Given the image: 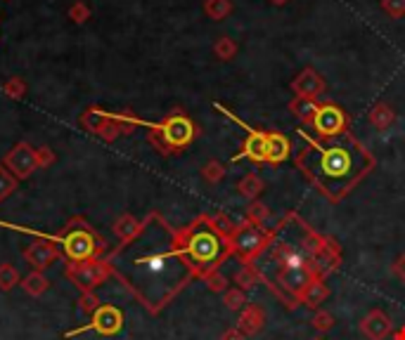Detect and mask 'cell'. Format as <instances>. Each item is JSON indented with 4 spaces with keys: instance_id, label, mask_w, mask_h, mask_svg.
Here are the masks:
<instances>
[{
    "instance_id": "cell-15",
    "label": "cell",
    "mask_w": 405,
    "mask_h": 340,
    "mask_svg": "<svg viewBox=\"0 0 405 340\" xmlns=\"http://www.w3.org/2000/svg\"><path fill=\"white\" fill-rule=\"evenodd\" d=\"M24 260L36 272H45L50 265H55L59 260V250L55 243L48 239H36L24 248Z\"/></svg>"
},
{
    "instance_id": "cell-45",
    "label": "cell",
    "mask_w": 405,
    "mask_h": 340,
    "mask_svg": "<svg viewBox=\"0 0 405 340\" xmlns=\"http://www.w3.org/2000/svg\"><path fill=\"white\" fill-rule=\"evenodd\" d=\"M268 3H273V5H285V3H289V0H268Z\"/></svg>"
},
{
    "instance_id": "cell-8",
    "label": "cell",
    "mask_w": 405,
    "mask_h": 340,
    "mask_svg": "<svg viewBox=\"0 0 405 340\" xmlns=\"http://www.w3.org/2000/svg\"><path fill=\"white\" fill-rule=\"evenodd\" d=\"M348 126H351L348 114L344 111L339 104H334V102H322L313 116V123L308 128L313 130L315 140H334V138H339V135L348 133Z\"/></svg>"
},
{
    "instance_id": "cell-18",
    "label": "cell",
    "mask_w": 405,
    "mask_h": 340,
    "mask_svg": "<svg viewBox=\"0 0 405 340\" xmlns=\"http://www.w3.org/2000/svg\"><path fill=\"white\" fill-rule=\"evenodd\" d=\"M292 156V142L285 133L280 130H268V145H266V163H285Z\"/></svg>"
},
{
    "instance_id": "cell-28",
    "label": "cell",
    "mask_w": 405,
    "mask_h": 340,
    "mask_svg": "<svg viewBox=\"0 0 405 340\" xmlns=\"http://www.w3.org/2000/svg\"><path fill=\"white\" fill-rule=\"evenodd\" d=\"M204 12H206L209 19H213V22H221V19H225L233 12V3H230V0H206V3H204Z\"/></svg>"
},
{
    "instance_id": "cell-46",
    "label": "cell",
    "mask_w": 405,
    "mask_h": 340,
    "mask_svg": "<svg viewBox=\"0 0 405 340\" xmlns=\"http://www.w3.org/2000/svg\"><path fill=\"white\" fill-rule=\"evenodd\" d=\"M315 340H320V338H315Z\"/></svg>"
},
{
    "instance_id": "cell-38",
    "label": "cell",
    "mask_w": 405,
    "mask_h": 340,
    "mask_svg": "<svg viewBox=\"0 0 405 340\" xmlns=\"http://www.w3.org/2000/svg\"><path fill=\"white\" fill-rule=\"evenodd\" d=\"M66 15H69V19H71L74 24H86L88 19L93 17V10H90V5H88L86 0H76Z\"/></svg>"
},
{
    "instance_id": "cell-2",
    "label": "cell",
    "mask_w": 405,
    "mask_h": 340,
    "mask_svg": "<svg viewBox=\"0 0 405 340\" xmlns=\"http://www.w3.org/2000/svg\"><path fill=\"white\" fill-rule=\"evenodd\" d=\"M299 135L306 140V147L296 154V168L332 203H339L344 196H348L351 189L377 166L375 154L351 133H344L334 140H315L299 128Z\"/></svg>"
},
{
    "instance_id": "cell-40",
    "label": "cell",
    "mask_w": 405,
    "mask_h": 340,
    "mask_svg": "<svg viewBox=\"0 0 405 340\" xmlns=\"http://www.w3.org/2000/svg\"><path fill=\"white\" fill-rule=\"evenodd\" d=\"M55 161H57V156H55V152H52V149H50L48 145H43V147H38V149H36V163H38V170L50 168Z\"/></svg>"
},
{
    "instance_id": "cell-13",
    "label": "cell",
    "mask_w": 405,
    "mask_h": 340,
    "mask_svg": "<svg viewBox=\"0 0 405 340\" xmlns=\"http://www.w3.org/2000/svg\"><path fill=\"white\" fill-rule=\"evenodd\" d=\"M358 329H360V333L368 340H387V338L394 336V331H396L394 329V322H391V317L384 310H380V308L370 310L368 315L360 319Z\"/></svg>"
},
{
    "instance_id": "cell-21",
    "label": "cell",
    "mask_w": 405,
    "mask_h": 340,
    "mask_svg": "<svg viewBox=\"0 0 405 340\" xmlns=\"http://www.w3.org/2000/svg\"><path fill=\"white\" fill-rule=\"evenodd\" d=\"M140 227H143V220L133 217L131 213H124L117 217V222H114V234H117L119 243H126L140 232Z\"/></svg>"
},
{
    "instance_id": "cell-7",
    "label": "cell",
    "mask_w": 405,
    "mask_h": 340,
    "mask_svg": "<svg viewBox=\"0 0 405 340\" xmlns=\"http://www.w3.org/2000/svg\"><path fill=\"white\" fill-rule=\"evenodd\" d=\"M64 274L74 286L81 289V293H90L100 284H105L107 279L114 277L112 265L107 262V257H95V260H86V262H69Z\"/></svg>"
},
{
    "instance_id": "cell-11",
    "label": "cell",
    "mask_w": 405,
    "mask_h": 340,
    "mask_svg": "<svg viewBox=\"0 0 405 340\" xmlns=\"http://www.w3.org/2000/svg\"><path fill=\"white\" fill-rule=\"evenodd\" d=\"M138 128H147V123L143 119H138L133 111H119V114H112L107 111V119L102 128H100V133L95 138L105 140V142H114L119 138H124V135H133Z\"/></svg>"
},
{
    "instance_id": "cell-33",
    "label": "cell",
    "mask_w": 405,
    "mask_h": 340,
    "mask_svg": "<svg viewBox=\"0 0 405 340\" xmlns=\"http://www.w3.org/2000/svg\"><path fill=\"white\" fill-rule=\"evenodd\" d=\"M17 185H19V180L3 166V163H0V203L8 199V196H12V192L17 189Z\"/></svg>"
},
{
    "instance_id": "cell-43",
    "label": "cell",
    "mask_w": 405,
    "mask_h": 340,
    "mask_svg": "<svg viewBox=\"0 0 405 340\" xmlns=\"http://www.w3.org/2000/svg\"><path fill=\"white\" fill-rule=\"evenodd\" d=\"M221 340H247V336L237 329V326H233V329H225L221 333Z\"/></svg>"
},
{
    "instance_id": "cell-29",
    "label": "cell",
    "mask_w": 405,
    "mask_h": 340,
    "mask_svg": "<svg viewBox=\"0 0 405 340\" xmlns=\"http://www.w3.org/2000/svg\"><path fill=\"white\" fill-rule=\"evenodd\" d=\"M247 291H242L237 286H230L223 293V305H225L230 312H242L245 310V305H247Z\"/></svg>"
},
{
    "instance_id": "cell-26",
    "label": "cell",
    "mask_w": 405,
    "mask_h": 340,
    "mask_svg": "<svg viewBox=\"0 0 405 340\" xmlns=\"http://www.w3.org/2000/svg\"><path fill=\"white\" fill-rule=\"evenodd\" d=\"M105 119H107V111L102 107H88L86 111L81 114V126H83L90 135H98L100 128L105 123Z\"/></svg>"
},
{
    "instance_id": "cell-39",
    "label": "cell",
    "mask_w": 405,
    "mask_h": 340,
    "mask_svg": "<svg viewBox=\"0 0 405 340\" xmlns=\"http://www.w3.org/2000/svg\"><path fill=\"white\" fill-rule=\"evenodd\" d=\"M100 308V298L93 293H81V298H78V310L83 312L86 317H93V312H95Z\"/></svg>"
},
{
    "instance_id": "cell-35",
    "label": "cell",
    "mask_w": 405,
    "mask_h": 340,
    "mask_svg": "<svg viewBox=\"0 0 405 340\" xmlns=\"http://www.w3.org/2000/svg\"><path fill=\"white\" fill-rule=\"evenodd\" d=\"M225 166H223L221 161H209L204 163V168H201V178H204L209 185H216V182H221L225 178Z\"/></svg>"
},
{
    "instance_id": "cell-23",
    "label": "cell",
    "mask_w": 405,
    "mask_h": 340,
    "mask_svg": "<svg viewBox=\"0 0 405 340\" xmlns=\"http://www.w3.org/2000/svg\"><path fill=\"white\" fill-rule=\"evenodd\" d=\"M368 119H370V123L377 128V130H387V128L394 126L396 114H394V109L387 104V102H377V104L370 109Z\"/></svg>"
},
{
    "instance_id": "cell-1",
    "label": "cell",
    "mask_w": 405,
    "mask_h": 340,
    "mask_svg": "<svg viewBox=\"0 0 405 340\" xmlns=\"http://www.w3.org/2000/svg\"><path fill=\"white\" fill-rule=\"evenodd\" d=\"M105 257L112 265L114 279H119L152 315L164 310L192 279H197L180 253L178 229L159 213L147 215L140 232Z\"/></svg>"
},
{
    "instance_id": "cell-36",
    "label": "cell",
    "mask_w": 405,
    "mask_h": 340,
    "mask_svg": "<svg viewBox=\"0 0 405 340\" xmlns=\"http://www.w3.org/2000/svg\"><path fill=\"white\" fill-rule=\"evenodd\" d=\"M211 222H213V227L218 229L223 236H225V239H233L237 224H235V220L230 215H228V213H216V215H211Z\"/></svg>"
},
{
    "instance_id": "cell-34",
    "label": "cell",
    "mask_w": 405,
    "mask_h": 340,
    "mask_svg": "<svg viewBox=\"0 0 405 340\" xmlns=\"http://www.w3.org/2000/svg\"><path fill=\"white\" fill-rule=\"evenodd\" d=\"M310 326H313L318 333H327V331H332V326H334V315L332 312H327V310H315L313 312V317H310Z\"/></svg>"
},
{
    "instance_id": "cell-14",
    "label": "cell",
    "mask_w": 405,
    "mask_h": 340,
    "mask_svg": "<svg viewBox=\"0 0 405 340\" xmlns=\"http://www.w3.org/2000/svg\"><path fill=\"white\" fill-rule=\"evenodd\" d=\"M339 267H341V246L332 239V236H325V243H322V248L313 257L315 277L327 279Z\"/></svg>"
},
{
    "instance_id": "cell-37",
    "label": "cell",
    "mask_w": 405,
    "mask_h": 340,
    "mask_svg": "<svg viewBox=\"0 0 405 340\" xmlns=\"http://www.w3.org/2000/svg\"><path fill=\"white\" fill-rule=\"evenodd\" d=\"M204 284H206V289L211 291V293H225L228 289H230V281H228V277L223 274V272H211V274H206L204 277Z\"/></svg>"
},
{
    "instance_id": "cell-9",
    "label": "cell",
    "mask_w": 405,
    "mask_h": 340,
    "mask_svg": "<svg viewBox=\"0 0 405 340\" xmlns=\"http://www.w3.org/2000/svg\"><path fill=\"white\" fill-rule=\"evenodd\" d=\"M124 312H121L117 305H100V308L93 312L90 322L81 329H74V331H66V338H76L81 333H88V331H95L98 336H117V333L124 329Z\"/></svg>"
},
{
    "instance_id": "cell-4",
    "label": "cell",
    "mask_w": 405,
    "mask_h": 340,
    "mask_svg": "<svg viewBox=\"0 0 405 340\" xmlns=\"http://www.w3.org/2000/svg\"><path fill=\"white\" fill-rule=\"evenodd\" d=\"M199 135L194 121L183 109H173L157 123H147V142L157 149L161 156H175L187 149Z\"/></svg>"
},
{
    "instance_id": "cell-19",
    "label": "cell",
    "mask_w": 405,
    "mask_h": 340,
    "mask_svg": "<svg viewBox=\"0 0 405 340\" xmlns=\"http://www.w3.org/2000/svg\"><path fill=\"white\" fill-rule=\"evenodd\" d=\"M327 298H329L327 279L315 277L313 281H310L308 286L301 291L299 305H303V308H308V310H313V312H315V310H320V308H322V303H327Z\"/></svg>"
},
{
    "instance_id": "cell-31",
    "label": "cell",
    "mask_w": 405,
    "mask_h": 340,
    "mask_svg": "<svg viewBox=\"0 0 405 340\" xmlns=\"http://www.w3.org/2000/svg\"><path fill=\"white\" fill-rule=\"evenodd\" d=\"M268 217H270V208L266 206V203H261V201H252V203H249L247 217H245L247 222H254V224H261V227H266Z\"/></svg>"
},
{
    "instance_id": "cell-3",
    "label": "cell",
    "mask_w": 405,
    "mask_h": 340,
    "mask_svg": "<svg viewBox=\"0 0 405 340\" xmlns=\"http://www.w3.org/2000/svg\"><path fill=\"white\" fill-rule=\"evenodd\" d=\"M178 243L180 253H183L197 279H204L211 272H218L221 265L233 255L230 239H225L213 227L211 215L206 213L197 215L187 227L178 229Z\"/></svg>"
},
{
    "instance_id": "cell-27",
    "label": "cell",
    "mask_w": 405,
    "mask_h": 340,
    "mask_svg": "<svg viewBox=\"0 0 405 340\" xmlns=\"http://www.w3.org/2000/svg\"><path fill=\"white\" fill-rule=\"evenodd\" d=\"M19 284H22V277H19V272L17 267L12 262H3L0 265V291H12V289H17Z\"/></svg>"
},
{
    "instance_id": "cell-30",
    "label": "cell",
    "mask_w": 405,
    "mask_h": 340,
    "mask_svg": "<svg viewBox=\"0 0 405 340\" xmlns=\"http://www.w3.org/2000/svg\"><path fill=\"white\" fill-rule=\"evenodd\" d=\"M26 92H29V85H26V80L22 76H10L3 83V95L10 99H24Z\"/></svg>"
},
{
    "instance_id": "cell-32",
    "label": "cell",
    "mask_w": 405,
    "mask_h": 340,
    "mask_svg": "<svg viewBox=\"0 0 405 340\" xmlns=\"http://www.w3.org/2000/svg\"><path fill=\"white\" fill-rule=\"evenodd\" d=\"M213 54L218 59H223V62H228V59H233L235 54H237V43L228 36H221L213 45Z\"/></svg>"
},
{
    "instance_id": "cell-5",
    "label": "cell",
    "mask_w": 405,
    "mask_h": 340,
    "mask_svg": "<svg viewBox=\"0 0 405 340\" xmlns=\"http://www.w3.org/2000/svg\"><path fill=\"white\" fill-rule=\"evenodd\" d=\"M62 253L69 262H86L95 260V257H105L107 241L100 236L95 229L88 224L86 217H71L62 229Z\"/></svg>"
},
{
    "instance_id": "cell-24",
    "label": "cell",
    "mask_w": 405,
    "mask_h": 340,
    "mask_svg": "<svg viewBox=\"0 0 405 340\" xmlns=\"http://www.w3.org/2000/svg\"><path fill=\"white\" fill-rule=\"evenodd\" d=\"M19 286L24 289V293H29L33 298H40L45 293V291L50 289V281H48V277L43 274V272H36V269H31L29 274L22 277V284Z\"/></svg>"
},
{
    "instance_id": "cell-25",
    "label": "cell",
    "mask_w": 405,
    "mask_h": 340,
    "mask_svg": "<svg viewBox=\"0 0 405 340\" xmlns=\"http://www.w3.org/2000/svg\"><path fill=\"white\" fill-rule=\"evenodd\" d=\"M263 189H266V185H263V180H261L259 173H247L245 178L237 182V192L245 196V199H249V201H259V196L263 194Z\"/></svg>"
},
{
    "instance_id": "cell-17",
    "label": "cell",
    "mask_w": 405,
    "mask_h": 340,
    "mask_svg": "<svg viewBox=\"0 0 405 340\" xmlns=\"http://www.w3.org/2000/svg\"><path fill=\"white\" fill-rule=\"evenodd\" d=\"M263 326H266V310L256 303H247L245 310H242L237 317V329L245 333L247 338H252V336H259Z\"/></svg>"
},
{
    "instance_id": "cell-22",
    "label": "cell",
    "mask_w": 405,
    "mask_h": 340,
    "mask_svg": "<svg viewBox=\"0 0 405 340\" xmlns=\"http://www.w3.org/2000/svg\"><path fill=\"white\" fill-rule=\"evenodd\" d=\"M318 107H320L318 102L308 99V97H294L292 102H289V111H292L303 126L313 123V116H315V111H318Z\"/></svg>"
},
{
    "instance_id": "cell-41",
    "label": "cell",
    "mask_w": 405,
    "mask_h": 340,
    "mask_svg": "<svg viewBox=\"0 0 405 340\" xmlns=\"http://www.w3.org/2000/svg\"><path fill=\"white\" fill-rule=\"evenodd\" d=\"M382 10L387 12L389 17L401 19L405 17V0H382Z\"/></svg>"
},
{
    "instance_id": "cell-44",
    "label": "cell",
    "mask_w": 405,
    "mask_h": 340,
    "mask_svg": "<svg viewBox=\"0 0 405 340\" xmlns=\"http://www.w3.org/2000/svg\"><path fill=\"white\" fill-rule=\"evenodd\" d=\"M394 340H405V326H401V329L394 331V336H391Z\"/></svg>"
},
{
    "instance_id": "cell-10",
    "label": "cell",
    "mask_w": 405,
    "mask_h": 340,
    "mask_svg": "<svg viewBox=\"0 0 405 340\" xmlns=\"http://www.w3.org/2000/svg\"><path fill=\"white\" fill-rule=\"evenodd\" d=\"M216 109L218 111L225 114L228 119H233L235 123L242 126L245 130L249 133L245 142H242V147H240V154H235L233 156V163H237L242 159H247V161H252V163H266V145H268V130H259V128H249L245 121H240L237 116H235L233 111H228L223 104H216Z\"/></svg>"
},
{
    "instance_id": "cell-12",
    "label": "cell",
    "mask_w": 405,
    "mask_h": 340,
    "mask_svg": "<svg viewBox=\"0 0 405 340\" xmlns=\"http://www.w3.org/2000/svg\"><path fill=\"white\" fill-rule=\"evenodd\" d=\"M3 166L10 170L15 178L22 182V180H29L33 173L38 170V163H36V149H33L29 142H19L5 154L3 159Z\"/></svg>"
},
{
    "instance_id": "cell-16",
    "label": "cell",
    "mask_w": 405,
    "mask_h": 340,
    "mask_svg": "<svg viewBox=\"0 0 405 340\" xmlns=\"http://www.w3.org/2000/svg\"><path fill=\"white\" fill-rule=\"evenodd\" d=\"M325 78L320 76L315 69H303L299 76L292 80V92L294 97H308V99H318L325 92Z\"/></svg>"
},
{
    "instance_id": "cell-6",
    "label": "cell",
    "mask_w": 405,
    "mask_h": 340,
    "mask_svg": "<svg viewBox=\"0 0 405 340\" xmlns=\"http://www.w3.org/2000/svg\"><path fill=\"white\" fill-rule=\"evenodd\" d=\"M270 236H273V229L261 227V224L254 222H240L237 229H235L230 246H233V255L240 257V262H256L261 260V255L266 253L270 246Z\"/></svg>"
},
{
    "instance_id": "cell-42",
    "label": "cell",
    "mask_w": 405,
    "mask_h": 340,
    "mask_svg": "<svg viewBox=\"0 0 405 340\" xmlns=\"http://www.w3.org/2000/svg\"><path fill=\"white\" fill-rule=\"evenodd\" d=\"M391 274H394L398 281L405 284V253H401L394 262H391Z\"/></svg>"
},
{
    "instance_id": "cell-20",
    "label": "cell",
    "mask_w": 405,
    "mask_h": 340,
    "mask_svg": "<svg viewBox=\"0 0 405 340\" xmlns=\"http://www.w3.org/2000/svg\"><path fill=\"white\" fill-rule=\"evenodd\" d=\"M261 281H266V277L256 262H242L240 269L235 272V286L242 291H254Z\"/></svg>"
}]
</instances>
